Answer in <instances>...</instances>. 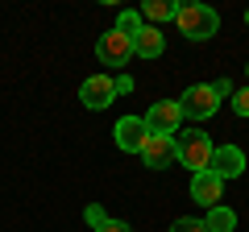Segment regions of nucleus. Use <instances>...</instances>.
Masks as SVG:
<instances>
[{
	"label": "nucleus",
	"instance_id": "f257e3e1",
	"mask_svg": "<svg viewBox=\"0 0 249 232\" xmlns=\"http://www.w3.org/2000/svg\"><path fill=\"white\" fill-rule=\"evenodd\" d=\"M175 25L183 29V37L187 42H208V37L220 29V13L212 9V4H178V13H175Z\"/></svg>",
	"mask_w": 249,
	"mask_h": 232
},
{
	"label": "nucleus",
	"instance_id": "f03ea898",
	"mask_svg": "<svg viewBox=\"0 0 249 232\" xmlns=\"http://www.w3.org/2000/svg\"><path fill=\"white\" fill-rule=\"evenodd\" d=\"M212 149H216V145H212V137H208V133H196V129H191V133L178 137V162H183V166H191V174L208 170Z\"/></svg>",
	"mask_w": 249,
	"mask_h": 232
},
{
	"label": "nucleus",
	"instance_id": "7ed1b4c3",
	"mask_svg": "<svg viewBox=\"0 0 249 232\" xmlns=\"http://www.w3.org/2000/svg\"><path fill=\"white\" fill-rule=\"evenodd\" d=\"M178 108H183V116H191V120H208V116H216L220 99L212 96V83H191V87L183 91V99H178Z\"/></svg>",
	"mask_w": 249,
	"mask_h": 232
},
{
	"label": "nucleus",
	"instance_id": "20e7f679",
	"mask_svg": "<svg viewBox=\"0 0 249 232\" xmlns=\"http://www.w3.org/2000/svg\"><path fill=\"white\" fill-rule=\"evenodd\" d=\"M96 58L104 66H124L129 58H133V37H124L121 29H108V33H100L96 42Z\"/></svg>",
	"mask_w": 249,
	"mask_h": 232
},
{
	"label": "nucleus",
	"instance_id": "39448f33",
	"mask_svg": "<svg viewBox=\"0 0 249 232\" xmlns=\"http://www.w3.org/2000/svg\"><path fill=\"white\" fill-rule=\"evenodd\" d=\"M142 120H145V129H150V133L175 137V133H178V120H183V108H178V99H158V104H154Z\"/></svg>",
	"mask_w": 249,
	"mask_h": 232
},
{
	"label": "nucleus",
	"instance_id": "423d86ee",
	"mask_svg": "<svg viewBox=\"0 0 249 232\" xmlns=\"http://www.w3.org/2000/svg\"><path fill=\"white\" fill-rule=\"evenodd\" d=\"M175 158H178V141H175V137H166V133H150V141L142 145V162H145L150 170L170 166Z\"/></svg>",
	"mask_w": 249,
	"mask_h": 232
},
{
	"label": "nucleus",
	"instance_id": "0eeeda50",
	"mask_svg": "<svg viewBox=\"0 0 249 232\" xmlns=\"http://www.w3.org/2000/svg\"><path fill=\"white\" fill-rule=\"evenodd\" d=\"M112 133H116V145H121L124 153H142V145L150 141V129H145L142 116H121Z\"/></svg>",
	"mask_w": 249,
	"mask_h": 232
},
{
	"label": "nucleus",
	"instance_id": "6e6552de",
	"mask_svg": "<svg viewBox=\"0 0 249 232\" xmlns=\"http://www.w3.org/2000/svg\"><path fill=\"white\" fill-rule=\"evenodd\" d=\"M208 170L220 174V179H237V174H245V149H237V145H216Z\"/></svg>",
	"mask_w": 249,
	"mask_h": 232
},
{
	"label": "nucleus",
	"instance_id": "1a4fd4ad",
	"mask_svg": "<svg viewBox=\"0 0 249 232\" xmlns=\"http://www.w3.org/2000/svg\"><path fill=\"white\" fill-rule=\"evenodd\" d=\"M79 99L91 108V112H104V108L116 99V87H112V79H108V75H91V79L79 87Z\"/></svg>",
	"mask_w": 249,
	"mask_h": 232
},
{
	"label": "nucleus",
	"instance_id": "9d476101",
	"mask_svg": "<svg viewBox=\"0 0 249 232\" xmlns=\"http://www.w3.org/2000/svg\"><path fill=\"white\" fill-rule=\"evenodd\" d=\"M224 195V179L220 174H212V170H199V174H191V199L204 207H216Z\"/></svg>",
	"mask_w": 249,
	"mask_h": 232
},
{
	"label": "nucleus",
	"instance_id": "9b49d317",
	"mask_svg": "<svg viewBox=\"0 0 249 232\" xmlns=\"http://www.w3.org/2000/svg\"><path fill=\"white\" fill-rule=\"evenodd\" d=\"M162 50H166V37H162V29L142 25V33L133 37V54H142V58H158Z\"/></svg>",
	"mask_w": 249,
	"mask_h": 232
},
{
	"label": "nucleus",
	"instance_id": "f8f14e48",
	"mask_svg": "<svg viewBox=\"0 0 249 232\" xmlns=\"http://www.w3.org/2000/svg\"><path fill=\"white\" fill-rule=\"evenodd\" d=\"M204 228H208V232H232V228H237V215H232L224 203H216V207H208Z\"/></svg>",
	"mask_w": 249,
	"mask_h": 232
},
{
	"label": "nucleus",
	"instance_id": "ddd939ff",
	"mask_svg": "<svg viewBox=\"0 0 249 232\" xmlns=\"http://www.w3.org/2000/svg\"><path fill=\"white\" fill-rule=\"evenodd\" d=\"M142 13H145L150 21H154V29H158L162 21H175L178 4H175V0H145V4H142Z\"/></svg>",
	"mask_w": 249,
	"mask_h": 232
},
{
	"label": "nucleus",
	"instance_id": "4468645a",
	"mask_svg": "<svg viewBox=\"0 0 249 232\" xmlns=\"http://www.w3.org/2000/svg\"><path fill=\"white\" fill-rule=\"evenodd\" d=\"M116 29H121L124 37H137V33H142V13L124 9V13H121V21H116Z\"/></svg>",
	"mask_w": 249,
	"mask_h": 232
},
{
	"label": "nucleus",
	"instance_id": "2eb2a0df",
	"mask_svg": "<svg viewBox=\"0 0 249 232\" xmlns=\"http://www.w3.org/2000/svg\"><path fill=\"white\" fill-rule=\"evenodd\" d=\"M83 220H88V228H91V232H96V228H100V224H104V220H108V215H104V207H100V203H91V207H88V212H83Z\"/></svg>",
	"mask_w": 249,
	"mask_h": 232
},
{
	"label": "nucleus",
	"instance_id": "dca6fc26",
	"mask_svg": "<svg viewBox=\"0 0 249 232\" xmlns=\"http://www.w3.org/2000/svg\"><path fill=\"white\" fill-rule=\"evenodd\" d=\"M170 232H208V228H204V220H175Z\"/></svg>",
	"mask_w": 249,
	"mask_h": 232
},
{
	"label": "nucleus",
	"instance_id": "f3484780",
	"mask_svg": "<svg viewBox=\"0 0 249 232\" xmlns=\"http://www.w3.org/2000/svg\"><path fill=\"white\" fill-rule=\"evenodd\" d=\"M212 96H216V99H229V96H232V79H229V75L212 83Z\"/></svg>",
	"mask_w": 249,
	"mask_h": 232
},
{
	"label": "nucleus",
	"instance_id": "a211bd4d",
	"mask_svg": "<svg viewBox=\"0 0 249 232\" xmlns=\"http://www.w3.org/2000/svg\"><path fill=\"white\" fill-rule=\"evenodd\" d=\"M232 108H237V116H249V87L232 96Z\"/></svg>",
	"mask_w": 249,
	"mask_h": 232
},
{
	"label": "nucleus",
	"instance_id": "6ab92c4d",
	"mask_svg": "<svg viewBox=\"0 0 249 232\" xmlns=\"http://www.w3.org/2000/svg\"><path fill=\"white\" fill-rule=\"evenodd\" d=\"M96 232H133V228H129L124 220H104V224H100Z\"/></svg>",
	"mask_w": 249,
	"mask_h": 232
},
{
	"label": "nucleus",
	"instance_id": "aec40b11",
	"mask_svg": "<svg viewBox=\"0 0 249 232\" xmlns=\"http://www.w3.org/2000/svg\"><path fill=\"white\" fill-rule=\"evenodd\" d=\"M112 87H116V96H129V91H133V79H129V75H116Z\"/></svg>",
	"mask_w": 249,
	"mask_h": 232
},
{
	"label": "nucleus",
	"instance_id": "412c9836",
	"mask_svg": "<svg viewBox=\"0 0 249 232\" xmlns=\"http://www.w3.org/2000/svg\"><path fill=\"white\" fill-rule=\"evenodd\" d=\"M245 21H249V13H245Z\"/></svg>",
	"mask_w": 249,
	"mask_h": 232
},
{
	"label": "nucleus",
	"instance_id": "4be33fe9",
	"mask_svg": "<svg viewBox=\"0 0 249 232\" xmlns=\"http://www.w3.org/2000/svg\"><path fill=\"white\" fill-rule=\"evenodd\" d=\"M245 71H249V66H245Z\"/></svg>",
	"mask_w": 249,
	"mask_h": 232
}]
</instances>
